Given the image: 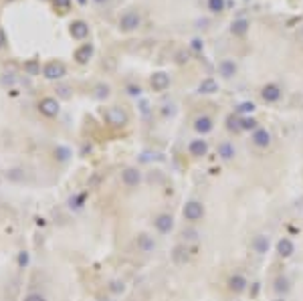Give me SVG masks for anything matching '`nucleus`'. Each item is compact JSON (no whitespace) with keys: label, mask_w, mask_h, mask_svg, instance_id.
Returning a JSON list of instances; mask_svg holds the SVG:
<instances>
[{"label":"nucleus","mask_w":303,"mask_h":301,"mask_svg":"<svg viewBox=\"0 0 303 301\" xmlns=\"http://www.w3.org/2000/svg\"><path fill=\"white\" fill-rule=\"evenodd\" d=\"M212 128H214V124H212V119H210L208 115H200V117H196V119H194V130H196L200 135L210 133V132H212Z\"/></svg>","instance_id":"f8f14e48"},{"label":"nucleus","mask_w":303,"mask_h":301,"mask_svg":"<svg viewBox=\"0 0 303 301\" xmlns=\"http://www.w3.org/2000/svg\"><path fill=\"white\" fill-rule=\"evenodd\" d=\"M109 289H112L114 293H121V291H123V283H119V281H114V283H112V287H109Z\"/></svg>","instance_id":"2f4dec72"},{"label":"nucleus","mask_w":303,"mask_h":301,"mask_svg":"<svg viewBox=\"0 0 303 301\" xmlns=\"http://www.w3.org/2000/svg\"><path fill=\"white\" fill-rule=\"evenodd\" d=\"M275 301H285V299H275Z\"/></svg>","instance_id":"ea45409f"},{"label":"nucleus","mask_w":303,"mask_h":301,"mask_svg":"<svg viewBox=\"0 0 303 301\" xmlns=\"http://www.w3.org/2000/svg\"><path fill=\"white\" fill-rule=\"evenodd\" d=\"M228 130H241V119L228 117Z\"/></svg>","instance_id":"7c9ffc66"},{"label":"nucleus","mask_w":303,"mask_h":301,"mask_svg":"<svg viewBox=\"0 0 303 301\" xmlns=\"http://www.w3.org/2000/svg\"><path fill=\"white\" fill-rule=\"evenodd\" d=\"M95 2H99V4H103V2H107V0H95Z\"/></svg>","instance_id":"58836bf2"},{"label":"nucleus","mask_w":303,"mask_h":301,"mask_svg":"<svg viewBox=\"0 0 303 301\" xmlns=\"http://www.w3.org/2000/svg\"><path fill=\"white\" fill-rule=\"evenodd\" d=\"M65 73H67V69H65V65H63L61 61H49V63L45 65V69H43V75H45L47 79H51V81L63 79Z\"/></svg>","instance_id":"20e7f679"},{"label":"nucleus","mask_w":303,"mask_h":301,"mask_svg":"<svg viewBox=\"0 0 303 301\" xmlns=\"http://www.w3.org/2000/svg\"><path fill=\"white\" fill-rule=\"evenodd\" d=\"M291 287H289V281L285 279V277H277L275 279V291L277 293H287Z\"/></svg>","instance_id":"393cba45"},{"label":"nucleus","mask_w":303,"mask_h":301,"mask_svg":"<svg viewBox=\"0 0 303 301\" xmlns=\"http://www.w3.org/2000/svg\"><path fill=\"white\" fill-rule=\"evenodd\" d=\"M69 33H71L73 38L81 40V38H85L89 35V26L83 20H75V22H71V26H69Z\"/></svg>","instance_id":"1a4fd4ad"},{"label":"nucleus","mask_w":303,"mask_h":301,"mask_svg":"<svg viewBox=\"0 0 303 301\" xmlns=\"http://www.w3.org/2000/svg\"><path fill=\"white\" fill-rule=\"evenodd\" d=\"M29 261H31L29 253H26V251H20V253H19V257H17V263H19V267H20V269H24L26 265H29Z\"/></svg>","instance_id":"cd10ccee"},{"label":"nucleus","mask_w":303,"mask_h":301,"mask_svg":"<svg viewBox=\"0 0 303 301\" xmlns=\"http://www.w3.org/2000/svg\"><path fill=\"white\" fill-rule=\"evenodd\" d=\"M95 97H97V99L109 97V87L107 85H97V87H95Z\"/></svg>","instance_id":"c85d7f7f"},{"label":"nucleus","mask_w":303,"mask_h":301,"mask_svg":"<svg viewBox=\"0 0 303 301\" xmlns=\"http://www.w3.org/2000/svg\"><path fill=\"white\" fill-rule=\"evenodd\" d=\"M182 214L188 223H196L200 221V218L204 216V207H202V202L198 200H188L184 204V208H182Z\"/></svg>","instance_id":"f03ea898"},{"label":"nucleus","mask_w":303,"mask_h":301,"mask_svg":"<svg viewBox=\"0 0 303 301\" xmlns=\"http://www.w3.org/2000/svg\"><path fill=\"white\" fill-rule=\"evenodd\" d=\"M230 31H232V35H246V31H249V22H246L245 19L235 20L232 26H230Z\"/></svg>","instance_id":"4be33fe9"},{"label":"nucleus","mask_w":303,"mask_h":301,"mask_svg":"<svg viewBox=\"0 0 303 301\" xmlns=\"http://www.w3.org/2000/svg\"><path fill=\"white\" fill-rule=\"evenodd\" d=\"M192 49H196V51H200V49H202V43H200L198 38H194V40H192Z\"/></svg>","instance_id":"f704fd0d"},{"label":"nucleus","mask_w":303,"mask_h":301,"mask_svg":"<svg viewBox=\"0 0 303 301\" xmlns=\"http://www.w3.org/2000/svg\"><path fill=\"white\" fill-rule=\"evenodd\" d=\"M246 279L243 277V275H232L230 279H228V289L232 291V293H243L245 289H246Z\"/></svg>","instance_id":"f3484780"},{"label":"nucleus","mask_w":303,"mask_h":301,"mask_svg":"<svg viewBox=\"0 0 303 301\" xmlns=\"http://www.w3.org/2000/svg\"><path fill=\"white\" fill-rule=\"evenodd\" d=\"M257 124H259V121L257 119H253V117H243L241 119V130H245V132H255V130H259L257 128Z\"/></svg>","instance_id":"b1692460"},{"label":"nucleus","mask_w":303,"mask_h":301,"mask_svg":"<svg viewBox=\"0 0 303 301\" xmlns=\"http://www.w3.org/2000/svg\"><path fill=\"white\" fill-rule=\"evenodd\" d=\"M154 226L158 232H162V235H168V232L174 228V218L172 214H158L154 218Z\"/></svg>","instance_id":"0eeeda50"},{"label":"nucleus","mask_w":303,"mask_h":301,"mask_svg":"<svg viewBox=\"0 0 303 301\" xmlns=\"http://www.w3.org/2000/svg\"><path fill=\"white\" fill-rule=\"evenodd\" d=\"M69 156H71V152H69V150H67L65 146H59L57 150H55V158H57L59 162H67Z\"/></svg>","instance_id":"a878e982"},{"label":"nucleus","mask_w":303,"mask_h":301,"mask_svg":"<svg viewBox=\"0 0 303 301\" xmlns=\"http://www.w3.org/2000/svg\"><path fill=\"white\" fill-rule=\"evenodd\" d=\"M261 97H263L267 103H275V101H279V97H281V89L275 83H269V85L263 87V91H261Z\"/></svg>","instance_id":"9b49d317"},{"label":"nucleus","mask_w":303,"mask_h":301,"mask_svg":"<svg viewBox=\"0 0 303 301\" xmlns=\"http://www.w3.org/2000/svg\"><path fill=\"white\" fill-rule=\"evenodd\" d=\"M188 152L194 158H202V156H206V152H208V144H206V140H192L188 144Z\"/></svg>","instance_id":"9d476101"},{"label":"nucleus","mask_w":303,"mask_h":301,"mask_svg":"<svg viewBox=\"0 0 303 301\" xmlns=\"http://www.w3.org/2000/svg\"><path fill=\"white\" fill-rule=\"evenodd\" d=\"M137 249L144 251V253H152L156 249V243H154V239L148 237V235H140V237H137Z\"/></svg>","instance_id":"aec40b11"},{"label":"nucleus","mask_w":303,"mask_h":301,"mask_svg":"<svg viewBox=\"0 0 303 301\" xmlns=\"http://www.w3.org/2000/svg\"><path fill=\"white\" fill-rule=\"evenodd\" d=\"M277 253H279V257H283V259L291 257V255L295 253V245H293V241H291V239H287V237L279 239V241H277Z\"/></svg>","instance_id":"ddd939ff"},{"label":"nucleus","mask_w":303,"mask_h":301,"mask_svg":"<svg viewBox=\"0 0 303 301\" xmlns=\"http://www.w3.org/2000/svg\"><path fill=\"white\" fill-rule=\"evenodd\" d=\"M69 4H71V0H55V6L59 8H69Z\"/></svg>","instance_id":"473e14b6"},{"label":"nucleus","mask_w":303,"mask_h":301,"mask_svg":"<svg viewBox=\"0 0 303 301\" xmlns=\"http://www.w3.org/2000/svg\"><path fill=\"white\" fill-rule=\"evenodd\" d=\"M251 247H253V251H255V253H259V255H265V253L269 251V247H271L269 237H265V235H257V237L253 239V243H251Z\"/></svg>","instance_id":"2eb2a0df"},{"label":"nucleus","mask_w":303,"mask_h":301,"mask_svg":"<svg viewBox=\"0 0 303 301\" xmlns=\"http://www.w3.org/2000/svg\"><path fill=\"white\" fill-rule=\"evenodd\" d=\"M255 103L253 101H243V103H239L237 105V109H235V112L237 113H241V115H249V113H253L255 112Z\"/></svg>","instance_id":"5701e85b"},{"label":"nucleus","mask_w":303,"mask_h":301,"mask_svg":"<svg viewBox=\"0 0 303 301\" xmlns=\"http://www.w3.org/2000/svg\"><path fill=\"white\" fill-rule=\"evenodd\" d=\"M216 91H218V83H216L212 77H206V79L200 81L198 93H202V95H212V93H216Z\"/></svg>","instance_id":"a211bd4d"},{"label":"nucleus","mask_w":303,"mask_h":301,"mask_svg":"<svg viewBox=\"0 0 303 301\" xmlns=\"http://www.w3.org/2000/svg\"><path fill=\"white\" fill-rule=\"evenodd\" d=\"M24 301H47L45 295H40V293H29L24 297Z\"/></svg>","instance_id":"c756f323"},{"label":"nucleus","mask_w":303,"mask_h":301,"mask_svg":"<svg viewBox=\"0 0 303 301\" xmlns=\"http://www.w3.org/2000/svg\"><path fill=\"white\" fill-rule=\"evenodd\" d=\"M121 182L126 186H137L142 182V174L137 168H126L121 172Z\"/></svg>","instance_id":"6e6552de"},{"label":"nucleus","mask_w":303,"mask_h":301,"mask_svg":"<svg viewBox=\"0 0 303 301\" xmlns=\"http://www.w3.org/2000/svg\"><path fill=\"white\" fill-rule=\"evenodd\" d=\"M105 121L112 128H123L130 121V117H128V112L126 109H121V107H117V105H114V107H107L105 109Z\"/></svg>","instance_id":"f257e3e1"},{"label":"nucleus","mask_w":303,"mask_h":301,"mask_svg":"<svg viewBox=\"0 0 303 301\" xmlns=\"http://www.w3.org/2000/svg\"><path fill=\"white\" fill-rule=\"evenodd\" d=\"M6 45V33L2 31V29H0V49H2Z\"/></svg>","instance_id":"72a5a7b5"},{"label":"nucleus","mask_w":303,"mask_h":301,"mask_svg":"<svg viewBox=\"0 0 303 301\" xmlns=\"http://www.w3.org/2000/svg\"><path fill=\"white\" fill-rule=\"evenodd\" d=\"M184 237L192 241V239H196V232H194V230H188V232H184Z\"/></svg>","instance_id":"c9c22d12"},{"label":"nucleus","mask_w":303,"mask_h":301,"mask_svg":"<svg viewBox=\"0 0 303 301\" xmlns=\"http://www.w3.org/2000/svg\"><path fill=\"white\" fill-rule=\"evenodd\" d=\"M130 93L132 95H140V87H130Z\"/></svg>","instance_id":"4c0bfd02"},{"label":"nucleus","mask_w":303,"mask_h":301,"mask_svg":"<svg viewBox=\"0 0 303 301\" xmlns=\"http://www.w3.org/2000/svg\"><path fill=\"white\" fill-rule=\"evenodd\" d=\"M38 109H40V113L47 115V117H55V115H59V101L57 99H53V97H45V99H40L38 103Z\"/></svg>","instance_id":"423d86ee"},{"label":"nucleus","mask_w":303,"mask_h":301,"mask_svg":"<svg viewBox=\"0 0 303 301\" xmlns=\"http://www.w3.org/2000/svg\"><path fill=\"white\" fill-rule=\"evenodd\" d=\"M208 8L212 12H223L225 10V0H208Z\"/></svg>","instance_id":"bb28decb"},{"label":"nucleus","mask_w":303,"mask_h":301,"mask_svg":"<svg viewBox=\"0 0 303 301\" xmlns=\"http://www.w3.org/2000/svg\"><path fill=\"white\" fill-rule=\"evenodd\" d=\"M150 85L154 91H166L170 87V75L164 71H156L150 79Z\"/></svg>","instance_id":"39448f33"},{"label":"nucleus","mask_w":303,"mask_h":301,"mask_svg":"<svg viewBox=\"0 0 303 301\" xmlns=\"http://www.w3.org/2000/svg\"><path fill=\"white\" fill-rule=\"evenodd\" d=\"M235 146H232V144H228V142H223V144H218V156L220 158H223V160H232V158H235Z\"/></svg>","instance_id":"412c9836"},{"label":"nucleus","mask_w":303,"mask_h":301,"mask_svg":"<svg viewBox=\"0 0 303 301\" xmlns=\"http://www.w3.org/2000/svg\"><path fill=\"white\" fill-rule=\"evenodd\" d=\"M218 73L223 75L225 79H232V77H235V73H237V65H235V61H228V59L220 61V63H218Z\"/></svg>","instance_id":"dca6fc26"},{"label":"nucleus","mask_w":303,"mask_h":301,"mask_svg":"<svg viewBox=\"0 0 303 301\" xmlns=\"http://www.w3.org/2000/svg\"><path fill=\"white\" fill-rule=\"evenodd\" d=\"M91 57H93V45H83V47H79L75 51V61L81 63V65H85Z\"/></svg>","instance_id":"6ab92c4d"},{"label":"nucleus","mask_w":303,"mask_h":301,"mask_svg":"<svg viewBox=\"0 0 303 301\" xmlns=\"http://www.w3.org/2000/svg\"><path fill=\"white\" fill-rule=\"evenodd\" d=\"M26 69H29L31 73H37V63H29L26 65Z\"/></svg>","instance_id":"e433bc0d"},{"label":"nucleus","mask_w":303,"mask_h":301,"mask_svg":"<svg viewBox=\"0 0 303 301\" xmlns=\"http://www.w3.org/2000/svg\"><path fill=\"white\" fill-rule=\"evenodd\" d=\"M253 144H255L257 148H267V146L271 144V133H269L267 130H263V128L255 130V132H253Z\"/></svg>","instance_id":"4468645a"},{"label":"nucleus","mask_w":303,"mask_h":301,"mask_svg":"<svg viewBox=\"0 0 303 301\" xmlns=\"http://www.w3.org/2000/svg\"><path fill=\"white\" fill-rule=\"evenodd\" d=\"M140 24H142V19H140V15H137V12H133V10H128L126 15H121V19H119V29L126 31V33L135 31Z\"/></svg>","instance_id":"7ed1b4c3"}]
</instances>
